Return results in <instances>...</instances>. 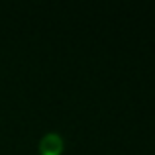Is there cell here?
<instances>
[{
    "mask_svg": "<svg viewBox=\"0 0 155 155\" xmlns=\"http://www.w3.org/2000/svg\"><path fill=\"white\" fill-rule=\"evenodd\" d=\"M63 153V137L59 134H47L39 141V155H61Z\"/></svg>",
    "mask_w": 155,
    "mask_h": 155,
    "instance_id": "1",
    "label": "cell"
}]
</instances>
